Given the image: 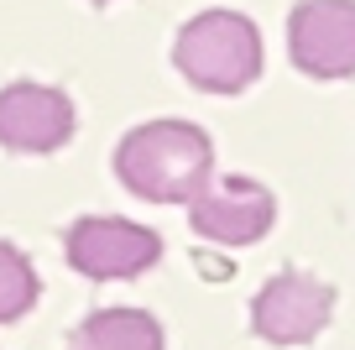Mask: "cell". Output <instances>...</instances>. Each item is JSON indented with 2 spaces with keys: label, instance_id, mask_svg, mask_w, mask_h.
I'll use <instances>...</instances> for the list:
<instances>
[{
  "label": "cell",
  "instance_id": "6da1fadb",
  "mask_svg": "<svg viewBox=\"0 0 355 350\" xmlns=\"http://www.w3.org/2000/svg\"><path fill=\"white\" fill-rule=\"evenodd\" d=\"M214 147L189 121H146L115 147V173L152 204H193L209 183Z\"/></svg>",
  "mask_w": 355,
  "mask_h": 350
},
{
  "label": "cell",
  "instance_id": "7a4b0ae2",
  "mask_svg": "<svg viewBox=\"0 0 355 350\" xmlns=\"http://www.w3.org/2000/svg\"><path fill=\"white\" fill-rule=\"evenodd\" d=\"M173 63L204 94H241L261 74V32L241 11H204L178 32Z\"/></svg>",
  "mask_w": 355,
  "mask_h": 350
},
{
  "label": "cell",
  "instance_id": "3957f363",
  "mask_svg": "<svg viewBox=\"0 0 355 350\" xmlns=\"http://www.w3.org/2000/svg\"><path fill=\"white\" fill-rule=\"evenodd\" d=\"M63 251L73 262V272L105 283V277H136L146 267H157L162 235L136 225V219H125V215H84L68 225Z\"/></svg>",
  "mask_w": 355,
  "mask_h": 350
},
{
  "label": "cell",
  "instance_id": "277c9868",
  "mask_svg": "<svg viewBox=\"0 0 355 350\" xmlns=\"http://www.w3.org/2000/svg\"><path fill=\"white\" fill-rule=\"evenodd\" d=\"M277 219V199L256 178H214L189 204V225L209 246H256Z\"/></svg>",
  "mask_w": 355,
  "mask_h": 350
},
{
  "label": "cell",
  "instance_id": "5b68a950",
  "mask_svg": "<svg viewBox=\"0 0 355 350\" xmlns=\"http://www.w3.org/2000/svg\"><path fill=\"white\" fill-rule=\"evenodd\" d=\"M288 53L309 78H350L355 0H298L288 16Z\"/></svg>",
  "mask_w": 355,
  "mask_h": 350
},
{
  "label": "cell",
  "instance_id": "8992f818",
  "mask_svg": "<svg viewBox=\"0 0 355 350\" xmlns=\"http://www.w3.org/2000/svg\"><path fill=\"white\" fill-rule=\"evenodd\" d=\"M334 314V288L319 283L313 272H282L256 293L251 303V329L266 345H309L324 335Z\"/></svg>",
  "mask_w": 355,
  "mask_h": 350
},
{
  "label": "cell",
  "instance_id": "52a82bcc",
  "mask_svg": "<svg viewBox=\"0 0 355 350\" xmlns=\"http://www.w3.org/2000/svg\"><path fill=\"white\" fill-rule=\"evenodd\" d=\"M73 136V99L53 84L0 89V147L6 152H58Z\"/></svg>",
  "mask_w": 355,
  "mask_h": 350
},
{
  "label": "cell",
  "instance_id": "ba28073f",
  "mask_svg": "<svg viewBox=\"0 0 355 350\" xmlns=\"http://www.w3.org/2000/svg\"><path fill=\"white\" fill-rule=\"evenodd\" d=\"M68 350H162V324L141 308H100L73 329Z\"/></svg>",
  "mask_w": 355,
  "mask_h": 350
},
{
  "label": "cell",
  "instance_id": "9c48e42d",
  "mask_svg": "<svg viewBox=\"0 0 355 350\" xmlns=\"http://www.w3.org/2000/svg\"><path fill=\"white\" fill-rule=\"evenodd\" d=\"M37 303V272L11 241H0V324L32 314Z\"/></svg>",
  "mask_w": 355,
  "mask_h": 350
},
{
  "label": "cell",
  "instance_id": "30bf717a",
  "mask_svg": "<svg viewBox=\"0 0 355 350\" xmlns=\"http://www.w3.org/2000/svg\"><path fill=\"white\" fill-rule=\"evenodd\" d=\"M94 6H105V0H94Z\"/></svg>",
  "mask_w": 355,
  "mask_h": 350
}]
</instances>
